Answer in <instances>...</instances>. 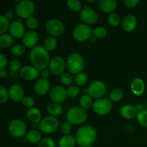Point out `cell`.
<instances>
[{"mask_svg":"<svg viewBox=\"0 0 147 147\" xmlns=\"http://www.w3.org/2000/svg\"><path fill=\"white\" fill-rule=\"evenodd\" d=\"M22 103L24 106L31 109V108H32V106H34V99L32 97H30V96H25V97H24V98L22 99Z\"/></svg>","mask_w":147,"mask_h":147,"instance_id":"cell-46","label":"cell"},{"mask_svg":"<svg viewBox=\"0 0 147 147\" xmlns=\"http://www.w3.org/2000/svg\"><path fill=\"white\" fill-rule=\"evenodd\" d=\"M8 61L4 54H0V70H4V67L7 66Z\"/></svg>","mask_w":147,"mask_h":147,"instance_id":"cell-47","label":"cell"},{"mask_svg":"<svg viewBox=\"0 0 147 147\" xmlns=\"http://www.w3.org/2000/svg\"><path fill=\"white\" fill-rule=\"evenodd\" d=\"M66 118L71 124L78 125L84 123L88 118L86 111L79 106H73L68 109L66 114Z\"/></svg>","mask_w":147,"mask_h":147,"instance_id":"cell-3","label":"cell"},{"mask_svg":"<svg viewBox=\"0 0 147 147\" xmlns=\"http://www.w3.org/2000/svg\"><path fill=\"white\" fill-rule=\"evenodd\" d=\"M57 40L56 37L50 36V37H47L44 42V47L47 50V51H52L55 47H57Z\"/></svg>","mask_w":147,"mask_h":147,"instance_id":"cell-30","label":"cell"},{"mask_svg":"<svg viewBox=\"0 0 147 147\" xmlns=\"http://www.w3.org/2000/svg\"><path fill=\"white\" fill-rule=\"evenodd\" d=\"M39 37L37 33L34 30H30L27 32L22 37L23 45L27 48L33 49L36 47Z\"/></svg>","mask_w":147,"mask_h":147,"instance_id":"cell-16","label":"cell"},{"mask_svg":"<svg viewBox=\"0 0 147 147\" xmlns=\"http://www.w3.org/2000/svg\"><path fill=\"white\" fill-rule=\"evenodd\" d=\"M20 67H21V63L17 59H14V60H12L10 62L9 69L12 74H14L16 72L18 71L20 69Z\"/></svg>","mask_w":147,"mask_h":147,"instance_id":"cell-41","label":"cell"},{"mask_svg":"<svg viewBox=\"0 0 147 147\" xmlns=\"http://www.w3.org/2000/svg\"><path fill=\"white\" fill-rule=\"evenodd\" d=\"M83 93H88V88H84V89H83Z\"/></svg>","mask_w":147,"mask_h":147,"instance_id":"cell-53","label":"cell"},{"mask_svg":"<svg viewBox=\"0 0 147 147\" xmlns=\"http://www.w3.org/2000/svg\"><path fill=\"white\" fill-rule=\"evenodd\" d=\"M9 132L12 136L22 138L27 134V127L26 123L20 119H14L9 124Z\"/></svg>","mask_w":147,"mask_h":147,"instance_id":"cell-6","label":"cell"},{"mask_svg":"<svg viewBox=\"0 0 147 147\" xmlns=\"http://www.w3.org/2000/svg\"><path fill=\"white\" fill-rule=\"evenodd\" d=\"M98 5L103 12L112 14L117 8V1L115 0H100Z\"/></svg>","mask_w":147,"mask_h":147,"instance_id":"cell-21","label":"cell"},{"mask_svg":"<svg viewBox=\"0 0 147 147\" xmlns=\"http://www.w3.org/2000/svg\"><path fill=\"white\" fill-rule=\"evenodd\" d=\"M139 1L138 0H125L124 4L129 8H134L136 7Z\"/></svg>","mask_w":147,"mask_h":147,"instance_id":"cell-48","label":"cell"},{"mask_svg":"<svg viewBox=\"0 0 147 147\" xmlns=\"http://www.w3.org/2000/svg\"><path fill=\"white\" fill-rule=\"evenodd\" d=\"M35 10V4L30 0L20 1L16 5L15 11L17 16L22 19H28L32 17Z\"/></svg>","mask_w":147,"mask_h":147,"instance_id":"cell-5","label":"cell"},{"mask_svg":"<svg viewBox=\"0 0 147 147\" xmlns=\"http://www.w3.org/2000/svg\"><path fill=\"white\" fill-rule=\"evenodd\" d=\"M88 94L90 97L100 99L103 97L106 92V86L101 80H95L88 88Z\"/></svg>","mask_w":147,"mask_h":147,"instance_id":"cell-11","label":"cell"},{"mask_svg":"<svg viewBox=\"0 0 147 147\" xmlns=\"http://www.w3.org/2000/svg\"><path fill=\"white\" fill-rule=\"evenodd\" d=\"M49 67H50L49 69L54 76H62L64 73L67 65L63 57H62L61 56H55L50 60Z\"/></svg>","mask_w":147,"mask_h":147,"instance_id":"cell-12","label":"cell"},{"mask_svg":"<svg viewBox=\"0 0 147 147\" xmlns=\"http://www.w3.org/2000/svg\"><path fill=\"white\" fill-rule=\"evenodd\" d=\"M93 34L95 37L98 39L104 38L107 35V30L104 27L99 26L96 27L93 31Z\"/></svg>","mask_w":147,"mask_h":147,"instance_id":"cell-34","label":"cell"},{"mask_svg":"<svg viewBox=\"0 0 147 147\" xmlns=\"http://www.w3.org/2000/svg\"><path fill=\"white\" fill-rule=\"evenodd\" d=\"M47 111L53 116H60L63 113V107L59 103L52 102L47 105Z\"/></svg>","mask_w":147,"mask_h":147,"instance_id":"cell-29","label":"cell"},{"mask_svg":"<svg viewBox=\"0 0 147 147\" xmlns=\"http://www.w3.org/2000/svg\"><path fill=\"white\" fill-rule=\"evenodd\" d=\"M109 98L111 100L113 101H119L121 100L123 98V92L119 88H114L110 92L109 94Z\"/></svg>","mask_w":147,"mask_h":147,"instance_id":"cell-32","label":"cell"},{"mask_svg":"<svg viewBox=\"0 0 147 147\" xmlns=\"http://www.w3.org/2000/svg\"><path fill=\"white\" fill-rule=\"evenodd\" d=\"M108 22H109V24L111 25L112 27H116V26L120 24L121 18L117 14L112 13V14L109 15V18H108Z\"/></svg>","mask_w":147,"mask_h":147,"instance_id":"cell-37","label":"cell"},{"mask_svg":"<svg viewBox=\"0 0 147 147\" xmlns=\"http://www.w3.org/2000/svg\"><path fill=\"white\" fill-rule=\"evenodd\" d=\"M97 137L96 130L91 126H83L79 128L76 133V142L81 147L92 146Z\"/></svg>","mask_w":147,"mask_h":147,"instance_id":"cell-2","label":"cell"},{"mask_svg":"<svg viewBox=\"0 0 147 147\" xmlns=\"http://www.w3.org/2000/svg\"><path fill=\"white\" fill-rule=\"evenodd\" d=\"M93 109L96 113L100 116H105L111 112L112 109L111 100L108 98L98 99L93 103Z\"/></svg>","mask_w":147,"mask_h":147,"instance_id":"cell-10","label":"cell"},{"mask_svg":"<svg viewBox=\"0 0 147 147\" xmlns=\"http://www.w3.org/2000/svg\"><path fill=\"white\" fill-rule=\"evenodd\" d=\"M88 78L87 74L83 72L77 74L75 77V83L79 86H85L88 83Z\"/></svg>","mask_w":147,"mask_h":147,"instance_id":"cell-31","label":"cell"},{"mask_svg":"<svg viewBox=\"0 0 147 147\" xmlns=\"http://www.w3.org/2000/svg\"><path fill=\"white\" fill-rule=\"evenodd\" d=\"M14 12H13L12 11H11V10H9V11H7V12H6L5 15L4 16H5L8 20H11V19H12L13 17H14Z\"/></svg>","mask_w":147,"mask_h":147,"instance_id":"cell-50","label":"cell"},{"mask_svg":"<svg viewBox=\"0 0 147 147\" xmlns=\"http://www.w3.org/2000/svg\"><path fill=\"white\" fill-rule=\"evenodd\" d=\"M9 31L10 34L13 37H16V38H21L24 35V27L20 20L11 22L10 24Z\"/></svg>","mask_w":147,"mask_h":147,"instance_id":"cell-18","label":"cell"},{"mask_svg":"<svg viewBox=\"0 0 147 147\" xmlns=\"http://www.w3.org/2000/svg\"><path fill=\"white\" fill-rule=\"evenodd\" d=\"M27 117L32 123H40L42 121V113L37 108L32 107L27 111Z\"/></svg>","mask_w":147,"mask_h":147,"instance_id":"cell-24","label":"cell"},{"mask_svg":"<svg viewBox=\"0 0 147 147\" xmlns=\"http://www.w3.org/2000/svg\"><path fill=\"white\" fill-rule=\"evenodd\" d=\"M45 29L47 32L53 37H60L65 32V26L60 20L51 19L45 24Z\"/></svg>","mask_w":147,"mask_h":147,"instance_id":"cell-9","label":"cell"},{"mask_svg":"<svg viewBox=\"0 0 147 147\" xmlns=\"http://www.w3.org/2000/svg\"><path fill=\"white\" fill-rule=\"evenodd\" d=\"M25 47L21 44H17L11 47V53L15 56L22 55L25 53Z\"/></svg>","mask_w":147,"mask_h":147,"instance_id":"cell-36","label":"cell"},{"mask_svg":"<svg viewBox=\"0 0 147 147\" xmlns=\"http://www.w3.org/2000/svg\"><path fill=\"white\" fill-rule=\"evenodd\" d=\"M93 101L92 97L89 95L84 94L81 96L80 99V107L83 108L84 110H89L93 106Z\"/></svg>","mask_w":147,"mask_h":147,"instance_id":"cell-28","label":"cell"},{"mask_svg":"<svg viewBox=\"0 0 147 147\" xmlns=\"http://www.w3.org/2000/svg\"><path fill=\"white\" fill-rule=\"evenodd\" d=\"M30 62L38 70H43L50 65V58L48 51L43 46H36L30 53Z\"/></svg>","mask_w":147,"mask_h":147,"instance_id":"cell-1","label":"cell"},{"mask_svg":"<svg viewBox=\"0 0 147 147\" xmlns=\"http://www.w3.org/2000/svg\"><path fill=\"white\" fill-rule=\"evenodd\" d=\"M37 147H55V143L53 139L46 137L39 142Z\"/></svg>","mask_w":147,"mask_h":147,"instance_id":"cell-39","label":"cell"},{"mask_svg":"<svg viewBox=\"0 0 147 147\" xmlns=\"http://www.w3.org/2000/svg\"><path fill=\"white\" fill-rule=\"evenodd\" d=\"M34 91L37 94L40 96H43L46 94L47 92H49L50 89V82L47 80V79L40 78L36 81L34 84Z\"/></svg>","mask_w":147,"mask_h":147,"instance_id":"cell-19","label":"cell"},{"mask_svg":"<svg viewBox=\"0 0 147 147\" xmlns=\"http://www.w3.org/2000/svg\"><path fill=\"white\" fill-rule=\"evenodd\" d=\"M9 97L15 102L22 101L24 98V89L20 85L15 83L10 86L9 89Z\"/></svg>","mask_w":147,"mask_h":147,"instance_id":"cell-17","label":"cell"},{"mask_svg":"<svg viewBox=\"0 0 147 147\" xmlns=\"http://www.w3.org/2000/svg\"><path fill=\"white\" fill-rule=\"evenodd\" d=\"M14 37L11 34H2L0 35V46L2 48H8L14 43Z\"/></svg>","mask_w":147,"mask_h":147,"instance_id":"cell-26","label":"cell"},{"mask_svg":"<svg viewBox=\"0 0 147 147\" xmlns=\"http://www.w3.org/2000/svg\"><path fill=\"white\" fill-rule=\"evenodd\" d=\"M9 26L8 19L4 15L0 16V33L1 34H4V32L9 28Z\"/></svg>","mask_w":147,"mask_h":147,"instance_id":"cell-35","label":"cell"},{"mask_svg":"<svg viewBox=\"0 0 147 147\" xmlns=\"http://www.w3.org/2000/svg\"><path fill=\"white\" fill-rule=\"evenodd\" d=\"M39 70L34 66L25 65L20 70V76L25 80H33L39 76Z\"/></svg>","mask_w":147,"mask_h":147,"instance_id":"cell-15","label":"cell"},{"mask_svg":"<svg viewBox=\"0 0 147 147\" xmlns=\"http://www.w3.org/2000/svg\"><path fill=\"white\" fill-rule=\"evenodd\" d=\"M67 5L71 10L75 11H80L82 7V4L79 0H68Z\"/></svg>","mask_w":147,"mask_h":147,"instance_id":"cell-38","label":"cell"},{"mask_svg":"<svg viewBox=\"0 0 147 147\" xmlns=\"http://www.w3.org/2000/svg\"><path fill=\"white\" fill-rule=\"evenodd\" d=\"M7 71H6L5 70H0V77L1 78H5L6 76H7Z\"/></svg>","mask_w":147,"mask_h":147,"instance_id":"cell-52","label":"cell"},{"mask_svg":"<svg viewBox=\"0 0 147 147\" xmlns=\"http://www.w3.org/2000/svg\"><path fill=\"white\" fill-rule=\"evenodd\" d=\"M80 93V89L77 86H70L67 89V96L71 98L77 97Z\"/></svg>","mask_w":147,"mask_h":147,"instance_id":"cell-44","label":"cell"},{"mask_svg":"<svg viewBox=\"0 0 147 147\" xmlns=\"http://www.w3.org/2000/svg\"><path fill=\"white\" fill-rule=\"evenodd\" d=\"M66 65L70 73L78 74L84 69V60L79 53H72L67 57Z\"/></svg>","mask_w":147,"mask_h":147,"instance_id":"cell-4","label":"cell"},{"mask_svg":"<svg viewBox=\"0 0 147 147\" xmlns=\"http://www.w3.org/2000/svg\"><path fill=\"white\" fill-rule=\"evenodd\" d=\"M26 24L31 30H34L38 27V20L34 17H31L26 20Z\"/></svg>","mask_w":147,"mask_h":147,"instance_id":"cell-43","label":"cell"},{"mask_svg":"<svg viewBox=\"0 0 147 147\" xmlns=\"http://www.w3.org/2000/svg\"><path fill=\"white\" fill-rule=\"evenodd\" d=\"M92 35L91 28L86 24H78L73 31V37L78 42H84L90 38Z\"/></svg>","mask_w":147,"mask_h":147,"instance_id":"cell-8","label":"cell"},{"mask_svg":"<svg viewBox=\"0 0 147 147\" xmlns=\"http://www.w3.org/2000/svg\"><path fill=\"white\" fill-rule=\"evenodd\" d=\"M67 96V90L60 86H54L50 91V99L55 103H62L65 100Z\"/></svg>","mask_w":147,"mask_h":147,"instance_id":"cell-14","label":"cell"},{"mask_svg":"<svg viewBox=\"0 0 147 147\" xmlns=\"http://www.w3.org/2000/svg\"><path fill=\"white\" fill-rule=\"evenodd\" d=\"M131 89L132 92L136 96H141L144 93L145 90V84L144 82L142 79L139 78H136L134 79L133 81L131 82Z\"/></svg>","mask_w":147,"mask_h":147,"instance_id":"cell-22","label":"cell"},{"mask_svg":"<svg viewBox=\"0 0 147 147\" xmlns=\"http://www.w3.org/2000/svg\"><path fill=\"white\" fill-rule=\"evenodd\" d=\"M40 130L45 134H53L57 130L59 121L53 116H48L42 119L39 123Z\"/></svg>","mask_w":147,"mask_h":147,"instance_id":"cell-7","label":"cell"},{"mask_svg":"<svg viewBox=\"0 0 147 147\" xmlns=\"http://www.w3.org/2000/svg\"><path fill=\"white\" fill-rule=\"evenodd\" d=\"M60 80L61 83L65 86H69L72 84L73 81V76L67 73H64L61 76H60Z\"/></svg>","mask_w":147,"mask_h":147,"instance_id":"cell-42","label":"cell"},{"mask_svg":"<svg viewBox=\"0 0 147 147\" xmlns=\"http://www.w3.org/2000/svg\"><path fill=\"white\" fill-rule=\"evenodd\" d=\"M88 147H93V146H88Z\"/></svg>","mask_w":147,"mask_h":147,"instance_id":"cell-54","label":"cell"},{"mask_svg":"<svg viewBox=\"0 0 147 147\" xmlns=\"http://www.w3.org/2000/svg\"><path fill=\"white\" fill-rule=\"evenodd\" d=\"M137 25L136 17L133 14H129L126 16L122 22V27L126 32H131L136 29Z\"/></svg>","mask_w":147,"mask_h":147,"instance_id":"cell-20","label":"cell"},{"mask_svg":"<svg viewBox=\"0 0 147 147\" xmlns=\"http://www.w3.org/2000/svg\"><path fill=\"white\" fill-rule=\"evenodd\" d=\"M137 121L141 126L147 127V110L144 109L136 115Z\"/></svg>","mask_w":147,"mask_h":147,"instance_id":"cell-33","label":"cell"},{"mask_svg":"<svg viewBox=\"0 0 147 147\" xmlns=\"http://www.w3.org/2000/svg\"><path fill=\"white\" fill-rule=\"evenodd\" d=\"M76 139L73 135H63L58 142L59 147H75Z\"/></svg>","mask_w":147,"mask_h":147,"instance_id":"cell-25","label":"cell"},{"mask_svg":"<svg viewBox=\"0 0 147 147\" xmlns=\"http://www.w3.org/2000/svg\"><path fill=\"white\" fill-rule=\"evenodd\" d=\"M27 141L32 144H38L42 140V135L37 130H31L27 134Z\"/></svg>","mask_w":147,"mask_h":147,"instance_id":"cell-27","label":"cell"},{"mask_svg":"<svg viewBox=\"0 0 147 147\" xmlns=\"http://www.w3.org/2000/svg\"><path fill=\"white\" fill-rule=\"evenodd\" d=\"M120 113L122 117L124 119H131L134 118L137 115V111L135 106L128 104L122 106L120 110Z\"/></svg>","mask_w":147,"mask_h":147,"instance_id":"cell-23","label":"cell"},{"mask_svg":"<svg viewBox=\"0 0 147 147\" xmlns=\"http://www.w3.org/2000/svg\"><path fill=\"white\" fill-rule=\"evenodd\" d=\"M9 96V90L4 86H0V103H4L7 101Z\"/></svg>","mask_w":147,"mask_h":147,"instance_id":"cell-40","label":"cell"},{"mask_svg":"<svg viewBox=\"0 0 147 147\" xmlns=\"http://www.w3.org/2000/svg\"><path fill=\"white\" fill-rule=\"evenodd\" d=\"M80 19L86 24H93L98 21L97 12L93 9L88 7H85L80 11Z\"/></svg>","mask_w":147,"mask_h":147,"instance_id":"cell-13","label":"cell"},{"mask_svg":"<svg viewBox=\"0 0 147 147\" xmlns=\"http://www.w3.org/2000/svg\"><path fill=\"white\" fill-rule=\"evenodd\" d=\"M72 129V126L71 123H69L68 121L64 122V123L62 124L61 127H60V131L64 135H67L69 134L70 131H71Z\"/></svg>","mask_w":147,"mask_h":147,"instance_id":"cell-45","label":"cell"},{"mask_svg":"<svg viewBox=\"0 0 147 147\" xmlns=\"http://www.w3.org/2000/svg\"><path fill=\"white\" fill-rule=\"evenodd\" d=\"M135 108H136V111H138V113H139V112L142 111L143 110H144V106L143 104H142V103H138V104H136V106H135Z\"/></svg>","mask_w":147,"mask_h":147,"instance_id":"cell-51","label":"cell"},{"mask_svg":"<svg viewBox=\"0 0 147 147\" xmlns=\"http://www.w3.org/2000/svg\"><path fill=\"white\" fill-rule=\"evenodd\" d=\"M50 73H51V71H50V69H44V70H42L41 72L42 78L47 79L50 76Z\"/></svg>","mask_w":147,"mask_h":147,"instance_id":"cell-49","label":"cell"}]
</instances>
